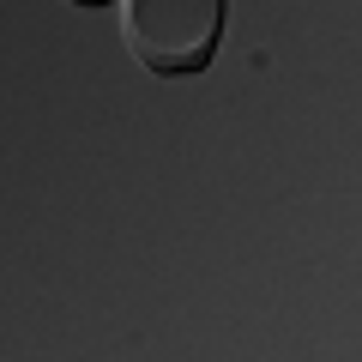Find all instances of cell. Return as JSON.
<instances>
[{
    "label": "cell",
    "mask_w": 362,
    "mask_h": 362,
    "mask_svg": "<svg viewBox=\"0 0 362 362\" xmlns=\"http://www.w3.org/2000/svg\"><path fill=\"white\" fill-rule=\"evenodd\" d=\"M121 42L145 73H194L211 61L223 0H121Z\"/></svg>",
    "instance_id": "1"
}]
</instances>
